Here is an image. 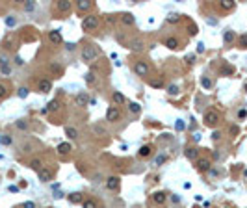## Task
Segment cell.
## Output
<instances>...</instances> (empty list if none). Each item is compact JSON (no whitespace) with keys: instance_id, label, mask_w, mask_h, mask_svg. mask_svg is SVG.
<instances>
[{"instance_id":"6da1fadb","label":"cell","mask_w":247,"mask_h":208,"mask_svg":"<svg viewBox=\"0 0 247 208\" xmlns=\"http://www.w3.org/2000/svg\"><path fill=\"white\" fill-rule=\"evenodd\" d=\"M97 58H99V50H97L95 45H86V46L82 48V60H84L86 63H91V61H95Z\"/></svg>"},{"instance_id":"7a4b0ae2","label":"cell","mask_w":247,"mask_h":208,"mask_svg":"<svg viewBox=\"0 0 247 208\" xmlns=\"http://www.w3.org/2000/svg\"><path fill=\"white\" fill-rule=\"evenodd\" d=\"M219 119H221V117H219V113H218L216 110H208V112H205V125H206V126H210V128L216 126V125L219 123Z\"/></svg>"},{"instance_id":"3957f363","label":"cell","mask_w":247,"mask_h":208,"mask_svg":"<svg viewBox=\"0 0 247 208\" xmlns=\"http://www.w3.org/2000/svg\"><path fill=\"white\" fill-rule=\"evenodd\" d=\"M99 24H100V19H99L97 15H87V17L82 20L84 30H95V28H99Z\"/></svg>"},{"instance_id":"277c9868","label":"cell","mask_w":247,"mask_h":208,"mask_svg":"<svg viewBox=\"0 0 247 208\" xmlns=\"http://www.w3.org/2000/svg\"><path fill=\"white\" fill-rule=\"evenodd\" d=\"M149 65H147V61H136V65H134V73L138 74V76H147L149 74Z\"/></svg>"},{"instance_id":"5b68a950","label":"cell","mask_w":247,"mask_h":208,"mask_svg":"<svg viewBox=\"0 0 247 208\" xmlns=\"http://www.w3.org/2000/svg\"><path fill=\"white\" fill-rule=\"evenodd\" d=\"M106 119H108L110 123H115L117 119H121V112H119V108H117V106H112V108H108Z\"/></svg>"},{"instance_id":"8992f818","label":"cell","mask_w":247,"mask_h":208,"mask_svg":"<svg viewBox=\"0 0 247 208\" xmlns=\"http://www.w3.org/2000/svg\"><path fill=\"white\" fill-rule=\"evenodd\" d=\"M87 102H89L87 93H78V95L74 97V104H76V106H80V108H86V106H87Z\"/></svg>"},{"instance_id":"52a82bcc","label":"cell","mask_w":247,"mask_h":208,"mask_svg":"<svg viewBox=\"0 0 247 208\" xmlns=\"http://www.w3.org/2000/svg\"><path fill=\"white\" fill-rule=\"evenodd\" d=\"M143 46H145V41H143L141 37H134V39L130 41V48H132L134 52H139V50H143Z\"/></svg>"},{"instance_id":"ba28073f","label":"cell","mask_w":247,"mask_h":208,"mask_svg":"<svg viewBox=\"0 0 247 208\" xmlns=\"http://www.w3.org/2000/svg\"><path fill=\"white\" fill-rule=\"evenodd\" d=\"M52 169H48V167H43V169H39V180L41 182H48V180H52Z\"/></svg>"},{"instance_id":"9c48e42d","label":"cell","mask_w":247,"mask_h":208,"mask_svg":"<svg viewBox=\"0 0 247 208\" xmlns=\"http://www.w3.org/2000/svg\"><path fill=\"white\" fill-rule=\"evenodd\" d=\"M210 166H212V162L208 158H199L197 160V169L199 171H210Z\"/></svg>"},{"instance_id":"30bf717a","label":"cell","mask_w":247,"mask_h":208,"mask_svg":"<svg viewBox=\"0 0 247 208\" xmlns=\"http://www.w3.org/2000/svg\"><path fill=\"white\" fill-rule=\"evenodd\" d=\"M71 7H73V2H69V0H61V2H56V9H58V11H61V13L69 11Z\"/></svg>"},{"instance_id":"8fae6325","label":"cell","mask_w":247,"mask_h":208,"mask_svg":"<svg viewBox=\"0 0 247 208\" xmlns=\"http://www.w3.org/2000/svg\"><path fill=\"white\" fill-rule=\"evenodd\" d=\"M48 39H50L54 45H60V43L63 41V37H61V33H60L58 30H50V32H48Z\"/></svg>"},{"instance_id":"7c38bea8","label":"cell","mask_w":247,"mask_h":208,"mask_svg":"<svg viewBox=\"0 0 247 208\" xmlns=\"http://www.w3.org/2000/svg\"><path fill=\"white\" fill-rule=\"evenodd\" d=\"M91 7H93V4H91L89 0H78V2H76V9H78V11H89Z\"/></svg>"},{"instance_id":"4fadbf2b","label":"cell","mask_w":247,"mask_h":208,"mask_svg":"<svg viewBox=\"0 0 247 208\" xmlns=\"http://www.w3.org/2000/svg\"><path fill=\"white\" fill-rule=\"evenodd\" d=\"M37 87H39V91H41V93H48V91H50V87H52V82H50V80H46V78H45V80H39Z\"/></svg>"},{"instance_id":"5bb4252c","label":"cell","mask_w":247,"mask_h":208,"mask_svg":"<svg viewBox=\"0 0 247 208\" xmlns=\"http://www.w3.org/2000/svg\"><path fill=\"white\" fill-rule=\"evenodd\" d=\"M106 188L112 190V192H115V190L119 188V179H117V177H110V179L106 180Z\"/></svg>"},{"instance_id":"9a60e30c","label":"cell","mask_w":247,"mask_h":208,"mask_svg":"<svg viewBox=\"0 0 247 208\" xmlns=\"http://www.w3.org/2000/svg\"><path fill=\"white\" fill-rule=\"evenodd\" d=\"M152 201H154L156 205H164V203L167 201V195H165L164 192H156V193H152Z\"/></svg>"},{"instance_id":"2e32d148","label":"cell","mask_w":247,"mask_h":208,"mask_svg":"<svg viewBox=\"0 0 247 208\" xmlns=\"http://www.w3.org/2000/svg\"><path fill=\"white\" fill-rule=\"evenodd\" d=\"M121 22H123L125 26H132V24L136 22V19L132 17V13H123V15H121Z\"/></svg>"},{"instance_id":"e0dca14e","label":"cell","mask_w":247,"mask_h":208,"mask_svg":"<svg viewBox=\"0 0 247 208\" xmlns=\"http://www.w3.org/2000/svg\"><path fill=\"white\" fill-rule=\"evenodd\" d=\"M164 45H165L167 48H171V50H175V48H179V39H177V37H167Z\"/></svg>"},{"instance_id":"ac0fdd59","label":"cell","mask_w":247,"mask_h":208,"mask_svg":"<svg viewBox=\"0 0 247 208\" xmlns=\"http://www.w3.org/2000/svg\"><path fill=\"white\" fill-rule=\"evenodd\" d=\"M197 156H199V151L195 147H188L186 149V158L188 160H197Z\"/></svg>"},{"instance_id":"d6986e66","label":"cell","mask_w":247,"mask_h":208,"mask_svg":"<svg viewBox=\"0 0 247 208\" xmlns=\"http://www.w3.org/2000/svg\"><path fill=\"white\" fill-rule=\"evenodd\" d=\"M151 153H152V149H151L149 145H143V147L138 151V156H141V158H147V156H151Z\"/></svg>"},{"instance_id":"ffe728a7","label":"cell","mask_w":247,"mask_h":208,"mask_svg":"<svg viewBox=\"0 0 247 208\" xmlns=\"http://www.w3.org/2000/svg\"><path fill=\"white\" fill-rule=\"evenodd\" d=\"M58 153L63 154V156L69 154V153H71V145H69V143H60V145H58Z\"/></svg>"},{"instance_id":"44dd1931","label":"cell","mask_w":247,"mask_h":208,"mask_svg":"<svg viewBox=\"0 0 247 208\" xmlns=\"http://www.w3.org/2000/svg\"><path fill=\"white\" fill-rule=\"evenodd\" d=\"M112 100H113L115 104H123V102H125V95L119 93V91H115V93L112 95Z\"/></svg>"},{"instance_id":"7402d4cb","label":"cell","mask_w":247,"mask_h":208,"mask_svg":"<svg viewBox=\"0 0 247 208\" xmlns=\"http://www.w3.org/2000/svg\"><path fill=\"white\" fill-rule=\"evenodd\" d=\"M234 37H236V35H234V32H231V30H227V32L223 33V41H225L227 45H229V43H232V41H234Z\"/></svg>"},{"instance_id":"603a6c76","label":"cell","mask_w":247,"mask_h":208,"mask_svg":"<svg viewBox=\"0 0 247 208\" xmlns=\"http://www.w3.org/2000/svg\"><path fill=\"white\" fill-rule=\"evenodd\" d=\"M65 134H67V138H71V139H76V138H78V132H76V128H73V126H67V128H65Z\"/></svg>"},{"instance_id":"cb8c5ba5","label":"cell","mask_w":247,"mask_h":208,"mask_svg":"<svg viewBox=\"0 0 247 208\" xmlns=\"http://www.w3.org/2000/svg\"><path fill=\"white\" fill-rule=\"evenodd\" d=\"M7 93H9V87H7V84H6V82H0V99L7 97Z\"/></svg>"},{"instance_id":"d4e9b609","label":"cell","mask_w":247,"mask_h":208,"mask_svg":"<svg viewBox=\"0 0 247 208\" xmlns=\"http://www.w3.org/2000/svg\"><path fill=\"white\" fill-rule=\"evenodd\" d=\"M219 6H221V9H232L234 7V2L232 0H221Z\"/></svg>"},{"instance_id":"484cf974","label":"cell","mask_w":247,"mask_h":208,"mask_svg":"<svg viewBox=\"0 0 247 208\" xmlns=\"http://www.w3.org/2000/svg\"><path fill=\"white\" fill-rule=\"evenodd\" d=\"M41 166H43V164H41V160H39V158L30 160V167H32V169H37V171H39V169H41Z\"/></svg>"},{"instance_id":"4316f807","label":"cell","mask_w":247,"mask_h":208,"mask_svg":"<svg viewBox=\"0 0 247 208\" xmlns=\"http://www.w3.org/2000/svg\"><path fill=\"white\" fill-rule=\"evenodd\" d=\"M69 201H71L73 205L82 203V195H80V193H71V195H69Z\"/></svg>"},{"instance_id":"83f0119b","label":"cell","mask_w":247,"mask_h":208,"mask_svg":"<svg viewBox=\"0 0 247 208\" xmlns=\"http://www.w3.org/2000/svg\"><path fill=\"white\" fill-rule=\"evenodd\" d=\"M50 71H52L54 74H61V71H63V67H61L60 63H52V65H50Z\"/></svg>"},{"instance_id":"f1b7e54d","label":"cell","mask_w":247,"mask_h":208,"mask_svg":"<svg viewBox=\"0 0 247 208\" xmlns=\"http://www.w3.org/2000/svg\"><path fill=\"white\" fill-rule=\"evenodd\" d=\"M86 82H87V84H95V82H97V74H95L93 71L87 73V74H86Z\"/></svg>"},{"instance_id":"f546056e","label":"cell","mask_w":247,"mask_h":208,"mask_svg":"<svg viewBox=\"0 0 247 208\" xmlns=\"http://www.w3.org/2000/svg\"><path fill=\"white\" fill-rule=\"evenodd\" d=\"M212 84H214V82H212L208 76H203V78H201V86H203V87L208 89V87H212Z\"/></svg>"},{"instance_id":"4dcf8cb0","label":"cell","mask_w":247,"mask_h":208,"mask_svg":"<svg viewBox=\"0 0 247 208\" xmlns=\"http://www.w3.org/2000/svg\"><path fill=\"white\" fill-rule=\"evenodd\" d=\"M82 205H84V208H99V205H97L93 199H86Z\"/></svg>"},{"instance_id":"1f68e13d","label":"cell","mask_w":247,"mask_h":208,"mask_svg":"<svg viewBox=\"0 0 247 208\" xmlns=\"http://www.w3.org/2000/svg\"><path fill=\"white\" fill-rule=\"evenodd\" d=\"M15 24H17V19H15L13 15L6 17V26H7V28H11V26H15Z\"/></svg>"},{"instance_id":"d6a6232c","label":"cell","mask_w":247,"mask_h":208,"mask_svg":"<svg viewBox=\"0 0 247 208\" xmlns=\"http://www.w3.org/2000/svg\"><path fill=\"white\" fill-rule=\"evenodd\" d=\"M128 110H130L132 113H139V110H141V108H139V104H138V102H130V104H128Z\"/></svg>"},{"instance_id":"836d02e7","label":"cell","mask_w":247,"mask_h":208,"mask_svg":"<svg viewBox=\"0 0 247 208\" xmlns=\"http://www.w3.org/2000/svg\"><path fill=\"white\" fill-rule=\"evenodd\" d=\"M0 145H11V138L6 134H0Z\"/></svg>"},{"instance_id":"e575fe53","label":"cell","mask_w":247,"mask_h":208,"mask_svg":"<svg viewBox=\"0 0 247 208\" xmlns=\"http://www.w3.org/2000/svg\"><path fill=\"white\" fill-rule=\"evenodd\" d=\"M234 73V67H231V65H223L221 67V74H232Z\"/></svg>"},{"instance_id":"d590c367","label":"cell","mask_w":247,"mask_h":208,"mask_svg":"<svg viewBox=\"0 0 247 208\" xmlns=\"http://www.w3.org/2000/svg\"><path fill=\"white\" fill-rule=\"evenodd\" d=\"M58 106H60V102H58V100H50L46 108H48V112H54V110H58Z\"/></svg>"},{"instance_id":"8d00e7d4","label":"cell","mask_w":247,"mask_h":208,"mask_svg":"<svg viewBox=\"0 0 247 208\" xmlns=\"http://www.w3.org/2000/svg\"><path fill=\"white\" fill-rule=\"evenodd\" d=\"M165 160H167V156H165V154H160V156H156V160H154V166H162Z\"/></svg>"},{"instance_id":"74e56055","label":"cell","mask_w":247,"mask_h":208,"mask_svg":"<svg viewBox=\"0 0 247 208\" xmlns=\"http://www.w3.org/2000/svg\"><path fill=\"white\" fill-rule=\"evenodd\" d=\"M7 61H9V58H7V54H4V52H0V67H4V65H7Z\"/></svg>"},{"instance_id":"f35d334b","label":"cell","mask_w":247,"mask_h":208,"mask_svg":"<svg viewBox=\"0 0 247 208\" xmlns=\"http://www.w3.org/2000/svg\"><path fill=\"white\" fill-rule=\"evenodd\" d=\"M167 93H169V95H177V93H179V86H175V84H171V86L167 87Z\"/></svg>"},{"instance_id":"ab89813d","label":"cell","mask_w":247,"mask_h":208,"mask_svg":"<svg viewBox=\"0 0 247 208\" xmlns=\"http://www.w3.org/2000/svg\"><path fill=\"white\" fill-rule=\"evenodd\" d=\"M28 93H30V89H28V87H20V89H19V93H17V95H19V97H20V99H24V97H28Z\"/></svg>"},{"instance_id":"60d3db41","label":"cell","mask_w":247,"mask_h":208,"mask_svg":"<svg viewBox=\"0 0 247 208\" xmlns=\"http://www.w3.org/2000/svg\"><path fill=\"white\" fill-rule=\"evenodd\" d=\"M238 43H240V46H242V48H247V33L240 35V41H238Z\"/></svg>"},{"instance_id":"b9f144b4","label":"cell","mask_w":247,"mask_h":208,"mask_svg":"<svg viewBox=\"0 0 247 208\" xmlns=\"http://www.w3.org/2000/svg\"><path fill=\"white\" fill-rule=\"evenodd\" d=\"M149 84H151L152 87H162V86H164V80H151Z\"/></svg>"},{"instance_id":"7bdbcfd3","label":"cell","mask_w":247,"mask_h":208,"mask_svg":"<svg viewBox=\"0 0 247 208\" xmlns=\"http://www.w3.org/2000/svg\"><path fill=\"white\" fill-rule=\"evenodd\" d=\"M15 125H17V128H20V130H28V123H24V121H17Z\"/></svg>"},{"instance_id":"ee69618b","label":"cell","mask_w":247,"mask_h":208,"mask_svg":"<svg viewBox=\"0 0 247 208\" xmlns=\"http://www.w3.org/2000/svg\"><path fill=\"white\" fill-rule=\"evenodd\" d=\"M179 19H180L179 15H175V13H171V15L167 17V22H179Z\"/></svg>"},{"instance_id":"f6af8a7d","label":"cell","mask_w":247,"mask_h":208,"mask_svg":"<svg viewBox=\"0 0 247 208\" xmlns=\"http://www.w3.org/2000/svg\"><path fill=\"white\" fill-rule=\"evenodd\" d=\"M0 73H2V74H9V73H11L9 65H4V67H0Z\"/></svg>"},{"instance_id":"bcb514c9","label":"cell","mask_w":247,"mask_h":208,"mask_svg":"<svg viewBox=\"0 0 247 208\" xmlns=\"http://www.w3.org/2000/svg\"><path fill=\"white\" fill-rule=\"evenodd\" d=\"M184 126H186V125H184L182 121H177V125H175V128H177V130H184Z\"/></svg>"},{"instance_id":"7dc6e473","label":"cell","mask_w":247,"mask_h":208,"mask_svg":"<svg viewBox=\"0 0 247 208\" xmlns=\"http://www.w3.org/2000/svg\"><path fill=\"white\" fill-rule=\"evenodd\" d=\"M22 208H35V203H32V201H26V203L22 205Z\"/></svg>"},{"instance_id":"c3c4849f","label":"cell","mask_w":247,"mask_h":208,"mask_svg":"<svg viewBox=\"0 0 247 208\" xmlns=\"http://www.w3.org/2000/svg\"><path fill=\"white\" fill-rule=\"evenodd\" d=\"M247 117V112L245 110H240V112H238V119H245Z\"/></svg>"},{"instance_id":"681fc988","label":"cell","mask_w":247,"mask_h":208,"mask_svg":"<svg viewBox=\"0 0 247 208\" xmlns=\"http://www.w3.org/2000/svg\"><path fill=\"white\" fill-rule=\"evenodd\" d=\"M24 9H26V11H32V9H33V2H28V4H24Z\"/></svg>"},{"instance_id":"f907efd6","label":"cell","mask_w":247,"mask_h":208,"mask_svg":"<svg viewBox=\"0 0 247 208\" xmlns=\"http://www.w3.org/2000/svg\"><path fill=\"white\" fill-rule=\"evenodd\" d=\"M74 46H76L74 43H67V45H65V48H67L69 52H71V50H74Z\"/></svg>"},{"instance_id":"816d5d0a","label":"cell","mask_w":247,"mask_h":208,"mask_svg":"<svg viewBox=\"0 0 247 208\" xmlns=\"http://www.w3.org/2000/svg\"><path fill=\"white\" fill-rule=\"evenodd\" d=\"M193 60H195V56H193V54L186 56V63H193Z\"/></svg>"},{"instance_id":"f5cc1de1","label":"cell","mask_w":247,"mask_h":208,"mask_svg":"<svg viewBox=\"0 0 247 208\" xmlns=\"http://www.w3.org/2000/svg\"><path fill=\"white\" fill-rule=\"evenodd\" d=\"M231 134L236 136V134H238V126H231Z\"/></svg>"},{"instance_id":"db71d44e","label":"cell","mask_w":247,"mask_h":208,"mask_svg":"<svg viewBox=\"0 0 247 208\" xmlns=\"http://www.w3.org/2000/svg\"><path fill=\"white\" fill-rule=\"evenodd\" d=\"M205 50V45L203 43H199V46H197V52H203Z\"/></svg>"},{"instance_id":"11a10c76","label":"cell","mask_w":247,"mask_h":208,"mask_svg":"<svg viewBox=\"0 0 247 208\" xmlns=\"http://www.w3.org/2000/svg\"><path fill=\"white\" fill-rule=\"evenodd\" d=\"M244 175H245V177H247V169H245V171H244Z\"/></svg>"},{"instance_id":"9f6ffc18","label":"cell","mask_w":247,"mask_h":208,"mask_svg":"<svg viewBox=\"0 0 247 208\" xmlns=\"http://www.w3.org/2000/svg\"><path fill=\"white\" fill-rule=\"evenodd\" d=\"M245 91H247V84H245Z\"/></svg>"},{"instance_id":"6f0895ef","label":"cell","mask_w":247,"mask_h":208,"mask_svg":"<svg viewBox=\"0 0 247 208\" xmlns=\"http://www.w3.org/2000/svg\"><path fill=\"white\" fill-rule=\"evenodd\" d=\"M0 160H2V156H0Z\"/></svg>"}]
</instances>
